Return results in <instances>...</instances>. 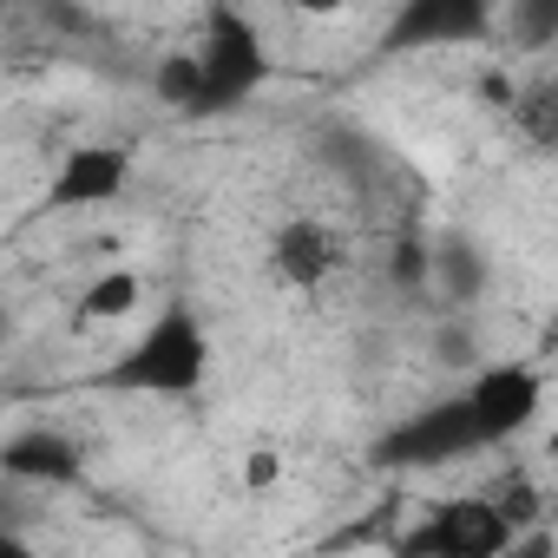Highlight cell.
Returning <instances> with one entry per match:
<instances>
[{
  "label": "cell",
  "mask_w": 558,
  "mask_h": 558,
  "mask_svg": "<svg viewBox=\"0 0 558 558\" xmlns=\"http://www.w3.org/2000/svg\"><path fill=\"white\" fill-rule=\"evenodd\" d=\"M80 466L86 460H80V447L60 427H27V434H14L8 447H0V473H14L27 486H73Z\"/></svg>",
  "instance_id": "cell-9"
},
{
  "label": "cell",
  "mask_w": 558,
  "mask_h": 558,
  "mask_svg": "<svg viewBox=\"0 0 558 558\" xmlns=\"http://www.w3.org/2000/svg\"><path fill=\"white\" fill-rule=\"evenodd\" d=\"M138 310V276L132 269H106L99 283L80 296V323L93 316V323H112V316H132Z\"/></svg>",
  "instance_id": "cell-11"
},
{
  "label": "cell",
  "mask_w": 558,
  "mask_h": 558,
  "mask_svg": "<svg viewBox=\"0 0 558 558\" xmlns=\"http://www.w3.org/2000/svg\"><path fill=\"white\" fill-rule=\"evenodd\" d=\"M0 342H8V310H0Z\"/></svg>",
  "instance_id": "cell-19"
},
{
  "label": "cell",
  "mask_w": 558,
  "mask_h": 558,
  "mask_svg": "<svg viewBox=\"0 0 558 558\" xmlns=\"http://www.w3.org/2000/svg\"><path fill=\"white\" fill-rule=\"evenodd\" d=\"M499 558H551V532H545V525H532V532H519Z\"/></svg>",
  "instance_id": "cell-16"
},
{
  "label": "cell",
  "mask_w": 558,
  "mask_h": 558,
  "mask_svg": "<svg viewBox=\"0 0 558 558\" xmlns=\"http://www.w3.org/2000/svg\"><path fill=\"white\" fill-rule=\"evenodd\" d=\"M276 480H283V460H276L269 447H256V453L243 460V486H250V493H269Z\"/></svg>",
  "instance_id": "cell-15"
},
{
  "label": "cell",
  "mask_w": 558,
  "mask_h": 558,
  "mask_svg": "<svg viewBox=\"0 0 558 558\" xmlns=\"http://www.w3.org/2000/svg\"><path fill=\"white\" fill-rule=\"evenodd\" d=\"M0 558H47L40 545H27L21 532H0Z\"/></svg>",
  "instance_id": "cell-18"
},
{
  "label": "cell",
  "mask_w": 558,
  "mask_h": 558,
  "mask_svg": "<svg viewBox=\"0 0 558 558\" xmlns=\"http://www.w3.org/2000/svg\"><path fill=\"white\" fill-rule=\"evenodd\" d=\"M460 401H466V421H473L480 447H499V440H512V434L532 427V414H538V375H532L525 362L480 368V381H473Z\"/></svg>",
  "instance_id": "cell-5"
},
{
  "label": "cell",
  "mask_w": 558,
  "mask_h": 558,
  "mask_svg": "<svg viewBox=\"0 0 558 558\" xmlns=\"http://www.w3.org/2000/svg\"><path fill=\"white\" fill-rule=\"evenodd\" d=\"M151 86H158V99H165L171 112H184V119H210L197 53H165V60H158V73H151Z\"/></svg>",
  "instance_id": "cell-10"
},
{
  "label": "cell",
  "mask_w": 558,
  "mask_h": 558,
  "mask_svg": "<svg viewBox=\"0 0 558 558\" xmlns=\"http://www.w3.org/2000/svg\"><path fill=\"white\" fill-rule=\"evenodd\" d=\"M210 368V336L191 316V303H171L165 316H151V329L99 375V388L119 395H191Z\"/></svg>",
  "instance_id": "cell-1"
},
{
  "label": "cell",
  "mask_w": 558,
  "mask_h": 558,
  "mask_svg": "<svg viewBox=\"0 0 558 558\" xmlns=\"http://www.w3.org/2000/svg\"><path fill=\"white\" fill-rule=\"evenodd\" d=\"M512 545L506 519L486 506V493L440 499L408 538H395V558H499Z\"/></svg>",
  "instance_id": "cell-3"
},
{
  "label": "cell",
  "mask_w": 558,
  "mask_h": 558,
  "mask_svg": "<svg viewBox=\"0 0 558 558\" xmlns=\"http://www.w3.org/2000/svg\"><path fill=\"white\" fill-rule=\"evenodd\" d=\"M125 151L119 145H80L60 158L53 184H47V210H86V204H112L125 191Z\"/></svg>",
  "instance_id": "cell-7"
},
{
  "label": "cell",
  "mask_w": 558,
  "mask_h": 558,
  "mask_svg": "<svg viewBox=\"0 0 558 558\" xmlns=\"http://www.w3.org/2000/svg\"><path fill=\"white\" fill-rule=\"evenodd\" d=\"M336 263H342V250H336V236H329L316 217L283 223V230H276V243H269V269H276V283H290V290L329 283Z\"/></svg>",
  "instance_id": "cell-8"
},
{
  "label": "cell",
  "mask_w": 558,
  "mask_h": 558,
  "mask_svg": "<svg viewBox=\"0 0 558 558\" xmlns=\"http://www.w3.org/2000/svg\"><path fill=\"white\" fill-rule=\"evenodd\" d=\"M519 27H525L532 40H551V34H558V14H551V8H525V14H519Z\"/></svg>",
  "instance_id": "cell-17"
},
{
  "label": "cell",
  "mask_w": 558,
  "mask_h": 558,
  "mask_svg": "<svg viewBox=\"0 0 558 558\" xmlns=\"http://www.w3.org/2000/svg\"><path fill=\"white\" fill-rule=\"evenodd\" d=\"M493 27L486 0H408L388 27V53H414V47H453V40H480Z\"/></svg>",
  "instance_id": "cell-6"
},
{
  "label": "cell",
  "mask_w": 558,
  "mask_h": 558,
  "mask_svg": "<svg viewBox=\"0 0 558 558\" xmlns=\"http://www.w3.org/2000/svg\"><path fill=\"white\" fill-rule=\"evenodd\" d=\"M440 283H447L453 296H480L486 269H480V250H473V243H447V250H440Z\"/></svg>",
  "instance_id": "cell-13"
},
{
  "label": "cell",
  "mask_w": 558,
  "mask_h": 558,
  "mask_svg": "<svg viewBox=\"0 0 558 558\" xmlns=\"http://www.w3.org/2000/svg\"><path fill=\"white\" fill-rule=\"evenodd\" d=\"M427 269H434V263H427V250H421V243H395V256H388V276H395L401 290L427 283Z\"/></svg>",
  "instance_id": "cell-14"
},
{
  "label": "cell",
  "mask_w": 558,
  "mask_h": 558,
  "mask_svg": "<svg viewBox=\"0 0 558 558\" xmlns=\"http://www.w3.org/2000/svg\"><path fill=\"white\" fill-rule=\"evenodd\" d=\"M460 453H480V434H473L460 395L421 408L414 421H401V427L381 434V447H375L381 466H447V460H460Z\"/></svg>",
  "instance_id": "cell-4"
},
{
  "label": "cell",
  "mask_w": 558,
  "mask_h": 558,
  "mask_svg": "<svg viewBox=\"0 0 558 558\" xmlns=\"http://www.w3.org/2000/svg\"><path fill=\"white\" fill-rule=\"evenodd\" d=\"M486 506H493V512L506 519V532H512V538L538 525V486H532L525 473H512V480H506L499 493H486Z\"/></svg>",
  "instance_id": "cell-12"
},
{
  "label": "cell",
  "mask_w": 558,
  "mask_h": 558,
  "mask_svg": "<svg viewBox=\"0 0 558 558\" xmlns=\"http://www.w3.org/2000/svg\"><path fill=\"white\" fill-rule=\"evenodd\" d=\"M197 66H204V106H210V112H230V106H243V99L263 86L269 53H263V34H256L236 8H210V14H204Z\"/></svg>",
  "instance_id": "cell-2"
}]
</instances>
